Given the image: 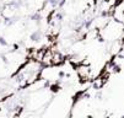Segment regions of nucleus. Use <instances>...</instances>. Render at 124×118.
I'll return each instance as SVG.
<instances>
[{
	"instance_id": "1",
	"label": "nucleus",
	"mask_w": 124,
	"mask_h": 118,
	"mask_svg": "<svg viewBox=\"0 0 124 118\" xmlns=\"http://www.w3.org/2000/svg\"><path fill=\"white\" fill-rule=\"evenodd\" d=\"M78 74L81 79H90L92 76V73H91V68L90 66H87V65H80L79 68H78Z\"/></svg>"
},
{
	"instance_id": "2",
	"label": "nucleus",
	"mask_w": 124,
	"mask_h": 118,
	"mask_svg": "<svg viewBox=\"0 0 124 118\" xmlns=\"http://www.w3.org/2000/svg\"><path fill=\"white\" fill-rule=\"evenodd\" d=\"M42 31H39V30H36L34 32H32L31 33V36H30V39L31 41H33V42H39L41 39H42Z\"/></svg>"
},
{
	"instance_id": "3",
	"label": "nucleus",
	"mask_w": 124,
	"mask_h": 118,
	"mask_svg": "<svg viewBox=\"0 0 124 118\" xmlns=\"http://www.w3.org/2000/svg\"><path fill=\"white\" fill-rule=\"evenodd\" d=\"M30 20L36 21V22H39V21L42 20V15H41L39 12H34V14H32V15L30 16Z\"/></svg>"
},
{
	"instance_id": "4",
	"label": "nucleus",
	"mask_w": 124,
	"mask_h": 118,
	"mask_svg": "<svg viewBox=\"0 0 124 118\" xmlns=\"http://www.w3.org/2000/svg\"><path fill=\"white\" fill-rule=\"evenodd\" d=\"M16 21H17L16 17H5V19H4V25H5V26H11V25H14Z\"/></svg>"
},
{
	"instance_id": "5",
	"label": "nucleus",
	"mask_w": 124,
	"mask_h": 118,
	"mask_svg": "<svg viewBox=\"0 0 124 118\" xmlns=\"http://www.w3.org/2000/svg\"><path fill=\"white\" fill-rule=\"evenodd\" d=\"M46 4H49L52 9H58V4H59V0H47Z\"/></svg>"
},
{
	"instance_id": "6",
	"label": "nucleus",
	"mask_w": 124,
	"mask_h": 118,
	"mask_svg": "<svg viewBox=\"0 0 124 118\" xmlns=\"http://www.w3.org/2000/svg\"><path fill=\"white\" fill-rule=\"evenodd\" d=\"M0 46H1V47H6L8 46V41L3 36H0Z\"/></svg>"
},
{
	"instance_id": "7",
	"label": "nucleus",
	"mask_w": 124,
	"mask_h": 118,
	"mask_svg": "<svg viewBox=\"0 0 124 118\" xmlns=\"http://www.w3.org/2000/svg\"><path fill=\"white\" fill-rule=\"evenodd\" d=\"M66 3V0H59V4H58V9H62Z\"/></svg>"
}]
</instances>
